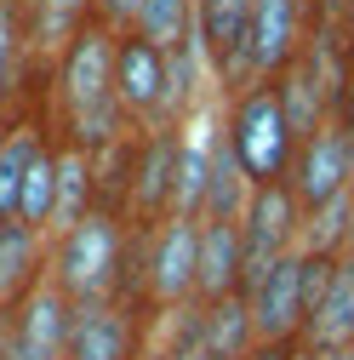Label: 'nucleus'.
<instances>
[{
	"mask_svg": "<svg viewBox=\"0 0 354 360\" xmlns=\"http://www.w3.org/2000/svg\"><path fill=\"white\" fill-rule=\"evenodd\" d=\"M114 34L103 18H86L63 46H58V63H52V98H58V115L46 120L58 143H74L86 155H98L120 138H131V120L114 98Z\"/></svg>",
	"mask_w": 354,
	"mask_h": 360,
	"instance_id": "obj_1",
	"label": "nucleus"
},
{
	"mask_svg": "<svg viewBox=\"0 0 354 360\" xmlns=\"http://www.w3.org/2000/svg\"><path fill=\"white\" fill-rule=\"evenodd\" d=\"M52 240V269L46 281L80 309V303H103V297H120L126 286V252H131V223L120 212H103L92 206L80 223H69L63 235H46Z\"/></svg>",
	"mask_w": 354,
	"mask_h": 360,
	"instance_id": "obj_2",
	"label": "nucleus"
},
{
	"mask_svg": "<svg viewBox=\"0 0 354 360\" xmlns=\"http://www.w3.org/2000/svg\"><path fill=\"white\" fill-rule=\"evenodd\" d=\"M223 138L246 172V184H286L297 138H291V120L280 103V86L275 80H251L240 86L235 98H223Z\"/></svg>",
	"mask_w": 354,
	"mask_h": 360,
	"instance_id": "obj_3",
	"label": "nucleus"
},
{
	"mask_svg": "<svg viewBox=\"0 0 354 360\" xmlns=\"http://www.w3.org/2000/svg\"><path fill=\"white\" fill-rule=\"evenodd\" d=\"M332 263H337V252H308V246H297V252L280 257L251 292H240V297L251 303V332H257V343H303L308 314H315V303H320V292H326V281H332Z\"/></svg>",
	"mask_w": 354,
	"mask_h": 360,
	"instance_id": "obj_4",
	"label": "nucleus"
},
{
	"mask_svg": "<svg viewBox=\"0 0 354 360\" xmlns=\"http://www.w3.org/2000/svg\"><path fill=\"white\" fill-rule=\"evenodd\" d=\"M297 246H303V206L291 184H257L240 212V292H251Z\"/></svg>",
	"mask_w": 354,
	"mask_h": 360,
	"instance_id": "obj_5",
	"label": "nucleus"
},
{
	"mask_svg": "<svg viewBox=\"0 0 354 360\" xmlns=\"http://www.w3.org/2000/svg\"><path fill=\"white\" fill-rule=\"evenodd\" d=\"M155 314L131 297H103V303H80L69 349L63 360H143L155 349Z\"/></svg>",
	"mask_w": 354,
	"mask_h": 360,
	"instance_id": "obj_6",
	"label": "nucleus"
},
{
	"mask_svg": "<svg viewBox=\"0 0 354 360\" xmlns=\"http://www.w3.org/2000/svg\"><path fill=\"white\" fill-rule=\"evenodd\" d=\"M114 98H120L131 131L177 126V115H171V63H166L160 46H149L138 29L114 34Z\"/></svg>",
	"mask_w": 354,
	"mask_h": 360,
	"instance_id": "obj_7",
	"label": "nucleus"
},
{
	"mask_svg": "<svg viewBox=\"0 0 354 360\" xmlns=\"http://www.w3.org/2000/svg\"><path fill=\"white\" fill-rule=\"evenodd\" d=\"M286 184H291L303 217H315L332 200H348L354 195V138L337 120H326L320 131H308V138L297 143V155H291Z\"/></svg>",
	"mask_w": 354,
	"mask_h": 360,
	"instance_id": "obj_8",
	"label": "nucleus"
},
{
	"mask_svg": "<svg viewBox=\"0 0 354 360\" xmlns=\"http://www.w3.org/2000/svg\"><path fill=\"white\" fill-rule=\"evenodd\" d=\"M177 138H183V126H149V131H138L131 189H126V223H131V229H155L160 217H171V195H177Z\"/></svg>",
	"mask_w": 354,
	"mask_h": 360,
	"instance_id": "obj_9",
	"label": "nucleus"
},
{
	"mask_svg": "<svg viewBox=\"0 0 354 360\" xmlns=\"http://www.w3.org/2000/svg\"><path fill=\"white\" fill-rule=\"evenodd\" d=\"M308 29H315V18L297 0H251V29H246L251 80H280L297 63V52L308 46Z\"/></svg>",
	"mask_w": 354,
	"mask_h": 360,
	"instance_id": "obj_10",
	"label": "nucleus"
},
{
	"mask_svg": "<svg viewBox=\"0 0 354 360\" xmlns=\"http://www.w3.org/2000/svg\"><path fill=\"white\" fill-rule=\"evenodd\" d=\"M160 326H171L177 338H189L200 349V360H246L257 349V332H251V303L235 292V297H217V303H189L166 314Z\"/></svg>",
	"mask_w": 354,
	"mask_h": 360,
	"instance_id": "obj_11",
	"label": "nucleus"
},
{
	"mask_svg": "<svg viewBox=\"0 0 354 360\" xmlns=\"http://www.w3.org/2000/svg\"><path fill=\"white\" fill-rule=\"evenodd\" d=\"M235 292H240V217H200L195 303H217Z\"/></svg>",
	"mask_w": 354,
	"mask_h": 360,
	"instance_id": "obj_12",
	"label": "nucleus"
},
{
	"mask_svg": "<svg viewBox=\"0 0 354 360\" xmlns=\"http://www.w3.org/2000/svg\"><path fill=\"white\" fill-rule=\"evenodd\" d=\"M52 269V240L29 223H0V314L18 309Z\"/></svg>",
	"mask_w": 354,
	"mask_h": 360,
	"instance_id": "obj_13",
	"label": "nucleus"
},
{
	"mask_svg": "<svg viewBox=\"0 0 354 360\" xmlns=\"http://www.w3.org/2000/svg\"><path fill=\"white\" fill-rule=\"evenodd\" d=\"M337 343H354V252H337L332 281L303 332V349H337Z\"/></svg>",
	"mask_w": 354,
	"mask_h": 360,
	"instance_id": "obj_14",
	"label": "nucleus"
},
{
	"mask_svg": "<svg viewBox=\"0 0 354 360\" xmlns=\"http://www.w3.org/2000/svg\"><path fill=\"white\" fill-rule=\"evenodd\" d=\"M98 206V160L74 149V143H58V206H52V235H63L69 223H80L86 212Z\"/></svg>",
	"mask_w": 354,
	"mask_h": 360,
	"instance_id": "obj_15",
	"label": "nucleus"
},
{
	"mask_svg": "<svg viewBox=\"0 0 354 360\" xmlns=\"http://www.w3.org/2000/svg\"><path fill=\"white\" fill-rule=\"evenodd\" d=\"M34 52V29H29V0H0V115L18 103L23 63Z\"/></svg>",
	"mask_w": 354,
	"mask_h": 360,
	"instance_id": "obj_16",
	"label": "nucleus"
},
{
	"mask_svg": "<svg viewBox=\"0 0 354 360\" xmlns=\"http://www.w3.org/2000/svg\"><path fill=\"white\" fill-rule=\"evenodd\" d=\"M52 206H58V138L34 149L23 172V195H18V223H29L34 235H52Z\"/></svg>",
	"mask_w": 354,
	"mask_h": 360,
	"instance_id": "obj_17",
	"label": "nucleus"
},
{
	"mask_svg": "<svg viewBox=\"0 0 354 360\" xmlns=\"http://www.w3.org/2000/svg\"><path fill=\"white\" fill-rule=\"evenodd\" d=\"M149 46H160L166 58L195 46V0H138V18H131Z\"/></svg>",
	"mask_w": 354,
	"mask_h": 360,
	"instance_id": "obj_18",
	"label": "nucleus"
},
{
	"mask_svg": "<svg viewBox=\"0 0 354 360\" xmlns=\"http://www.w3.org/2000/svg\"><path fill=\"white\" fill-rule=\"evenodd\" d=\"M246 195H251V184H246V172H240L229 138H223V120H217L211 177H206V206H200V217H240V212H246Z\"/></svg>",
	"mask_w": 354,
	"mask_h": 360,
	"instance_id": "obj_19",
	"label": "nucleus"
},
{
	"mask_svg": "<svg viewBox=\"0 0 354 360\" xmlns=\"http://www.w3.org/2000/svg\"><path fill=\"white\" fill-rule=\"evenodd\" d=\"M92 18H103L109 29H131V18H138V0H92Z\"/></svg>",
	"mask_w": 354,
	"mask_h": 360,
	"instance_id": "obj_20",
	"label": "nucleus"
},
{
	"mask_svg": "<svg viewBox=\"0 0 354 360\" xmlns=\"http://www.w3.org/2000/svg\"><path fill=\"white\" fill-rule=\"evenodd\" d=\"M149 360H200V349L166 326V338H155V354H149Z\"/></svg>",
	"mask_w": 354,
	"mask_h": 360,
	"instance_id": "obj_21",
	"label": "nucleus"
},
{
	"mask_svg": "<svg viewBox=\"0 0 354 360\" xmlns=\"http://www.w3.org/2000/svg\"><path fill=\"white\" fill-rule=\"evenodd\" d=\"M343 131H348V138H354V69L343 75V92H337V115H332Z\"/></svg>",
	"mask_w": 354,
	"mask_h": 360,
	"instance_id": "obj_22",
	"label": "nucleus"
},
{
	"mask_svg": "<svg viewBox=\"0 0 354 360\" xmlns=\"http://www.w3.org/2000/svg\"><path fill=\"white\" fill-rule=\"evenodd\" d=\"M246 360H303V343H257Z\"/></svg>",
	"mask_w": 354,
	"mask_h": 360,
	"instance_id": "obj_23",
	"label": "nucleus"
},
{
	"mask_svg": "<svg viewBox=\"0 0 354 360\" xmlns=\"http://www.w3.org/2000/svg\"><path fill=\"white\" fill-rule=\"evenodd\" d=\"M303 360H354V349L348 343H337V349H303Z\"/></svg>",
	"mask_w": 354,
	"mask_h": 360,
	"instance_id": "obj_24",
	"label": "nucleus"
},
{
	"mask_svg": "<svg viewBox=\"0 0 354 360\" xmlns=\"http://www.w3.org/2000/svg\"><path fill=\"white\" fill-rule=\"evenodd\" d=\"M297 6H303L308 18H315V23H320V12H326V0H297Z\"/></svg>",
	"mask_w": 354,
	"mask_h": 360,
	"instance_id": "obj_25",
	"label": "nucleus"
},
{
	"mask_svg": "<svg viewBox=\"0 0 354 360\" xmlns=\"http://www.w3.org/2000/svg\"><path fill=\"white\" fill-rule=\"evenodd\" d=\"M0 138H6V115H0Z\"/></svg>",
	"mask_w": 354,
	"mask_h": 360,
	"instance_id": "obj_26",
	"label": "nucleus"
},
{
	"mask_svg": "<svg viewBox=\"0 0 354 360\" xmlns=\"http://www.w3.org/2000/svg\"><path fill=\"white\" fill-rule=\"evenodd\" d=\"M0 338H6V314H0Z\"/></svg>",
	"mask_w": 354,
	"mask_h": 360,
	"instance_id": "obj_27",
	"label": "nucleus"
},
{
	"mask_svg": "<svg viewBox=\"0 0 354 360\" xmlns=\"http://www.w3.org/2000/svg\"><path fill=\"white\" fill-rule=\"evenodd\" d=\"M149 354H155V349H149ZM149 354H143V360H149Z\"/></svg>",
	"mask_w": 354,
	"mask_h": 360,
	"instance_id": "obj_28",
	"label": "nucleus"
},
{
	"mask_svg": "<svg viewBox=\"0 0 354 360\" xmlns=\"http://www.w3.org/2000/svg\"><path fill=\"white\" fill-rule=\"evenodd\" d=\"M348 349H354V343H348Z\"/></svg>",
	"mask_w": 354,
	"mask_h": 360,
	"instance_id": "obj_29",
	"label": "nucleus"
}]
</instances>
